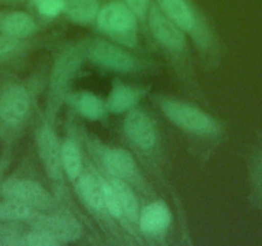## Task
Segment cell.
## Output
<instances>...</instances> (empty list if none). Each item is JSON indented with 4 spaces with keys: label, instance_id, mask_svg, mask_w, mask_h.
<instances>
[{
    "label": "cell",
    "instance_id": "1",
    "mask_svg": "<svg viewBox=\"0 0 262 246\" xmlns=\"http://www.w3.org/2000/svg\"><path fill=\"white\" fill-rule=\"evenodd\" d=\"M135 14L122 3H111L98 13V26L113 40L126 46L137 44V18Z\"/></svg>",
    "mask_w": 262,
    "mask_h": 246
},
{
    "label": "cell",
    "instance_id": "2",
    "mask_svg": "<svg viewBox=\"0 0 262 246\" xmlns=\"http://www.w3.org/2000/svg\"><path fill=\"white\" fill-rule=\"evenodd\" d=\"M160 107L171 122L185 131L200 135L215 134L217 131L215 120L193 105L162 97L160 100Z\"/></svg>",
    "mask_w": 262,
    "mask_h": 246
},
{
    "label": "cell",
    "instance_id": "3",
    "mask_svg": "<svg viewBox=\"0 0 262 246\" xmlns=\"http://www.w3.org/2000/svg\"><path fill=\"white\" fill-rule=\"evenodd\" d=\"M82 64V54L76 49H70L63 53L53 67L49 85V105L53 112L57 109L66 94L69 82L74 79Z\"/></svg>",
    "mask_w": 262,
    "mask_h": 246
},
{
    "label": "cell",
    "instance_id": "4",
    "mask_svg": "<svg viewBox=\"0 0 262 246\" xmlns=\"http://www.w3.org/2000/svg\"><path fill=\"white\" fill-rule=\"evenodd\" d=\"M2 192L8 199L34 208L35 210H49L53 207V198L39 182L31 180H7L2 186Z\"/></svg>",
    "mask_w": 262,
    "mask_h": 246
},
{
    "label": "cell",
    "instance_id": "5",
    "mask_svg": "<svg viewBox=\"0 0 262 246\" xmlns=\"http://www.w3.org/2000/svg\"><path fill=\"white\" fill-rule=\"evenodd\" d=\"M88 54L95 64L117 72H130L137 64L133 55L105 40H95L92 42Z\"/></svg>",
    "mask_w": 262,
    "mask_h": 246
},
{
    "label": "cell",
    "instance_id": "6",
    "mask_svg": "<svg viewBox=\"0 0 262 246\" xmlns=\"http://www.w3.org/2000/svg\"><path fill=\"white\" fill-rule=\"evenodd\" d=\"M30 223L34 230L44 231L62 243L74 242L82 236L81 223L71 215H47L37 213Z\"/></svg>",
    "mask_w": 262,
    "mask_h": 246
},
{
    "label": "cell",
    "instance_id": "7",
    "mask_svg": "<svg viewBox=\"0 0 262 246\" xmlns=\"http://www.w3.org/2000/svg\"><path fill=\"white\" fill-rule=\"evenodd\" d=\"M149 27L156 40L171 52H181L185 46L183 30L156 4L149 8Z\"/></svg>",
    "mask_w": 262,
    "mask_h": 246
},
{
    "label": "cell",
    "instance_id": "8",
    "mask_svg": "<svg viewBox=\"0 0 262 246\" xmlns=\"http://www.w3.org/2000/svg\"><path fill=\"white\" fill-rule=\"evenodd\" d=\"M30 109L29 92L21 85H9L0 94V119L16 126L24 122Z\"/></svg>",
    "mask_w": 262,
    "mask_h": 246
},
{
    "label": "cell",
    "instance_id": "9",
    "mask_svg": "<svg viewBox=\"0 0 262 246\" xmlns=\"http://www.w3.org/2000/svg\"><path fill=\"white\" fill-rule=\"evenodd\" d=\"M37 153L48 176L53 180H62V153L58 137L52 127L44 125L36 135Z\"/></svg>",
    "mask_w": 262,
    "mask_h": 246
},
{
    "label": "cell",
    "instance_id": "10",
    "mask_svg": "<svg viewBox=\"0 0 262 246\" xmlns=\"http://www.w3.org/2000/svg\"><path fill=\"white\" fill-rule=\"evenodd\" d=\"M123 129L128 139L140 149L148 150L155 146L157 140L156 127L152 119L143 110L134 108L128 110L123 120Z\"/></svg>",
    "mask_w": 262,
    "mask_h": 246
},
{
    "label": "cell",
    "instance_id": "11",
    "mask_svg": "<svg viewBox=\"0 0 262 246\" xmlns=\"http://www.w3.org/2000/svg\"><path fill=\"white\" fill-rule=\"evenodd\" d=\"M144 94V90L135 89L122 82L116 81L105 100V108L108 112L115 113V114L128 112L138 104Z\"/></svg>",
    "mask_w": 262,
    "mask_h": 246
},
{
    "label": "cell",
    "instance_id": "12",
    "mask_svg": "<svg viewBox=\"0 0 262 246\" xmlns=\"http://www.w3.org/2000/svg\"><path fill=\"white\" fill-rule=\"evenodd\" d=\"M139 226L143 232L156 235L161 233L171 223V212L165 202H155L143 208L139 214Z\"/></svg>",
    "mask_w": 262,
    "mask_h": 246
},
{
    "label": "cell",
    "instance_id": "13",
    "mask_svg": "<svg viewBox=\"0 0 262 246\" xmlns=\"http://www.w3.org/2000/svg\"><path fill=\"white\" fill-rule=\"evenodd\" d=\"M36 22L25 12H9L0 16V32L6 36L22 39L36 31Z\"/></svg>",
    "mask_w": 262,
    "mask_h": 246
},
{
    "label": "cell",
    "instance_id": "14",
    "mask_svg": "<svg viewBox=\"0 0 262 246\" xmlns=\"http://www.w3.org/2000/svg\"><path fill=\"white\" fill-rule=\"evenodd\" d=\"M157 6L181 30L188 32L194 31L195 17L186 0H157Z\"/></svg>",
    "mask_w": 262,
    "mask_h": 246
},
{
    "label": "cell",
    "instance_id": "15",
    "mask_svg": "<svg viewBox=\"0 0 262 246\" xmlns=\"http://www.w3.org/2000/svg\"><path fill=\"white\" fill-rule=\"evenodd\" d=\"M105 168L115 177L121 180L131 178L137 172V163L128 152L123 149H110L103 157Z\"/></svg>",
    "mask_w": 262,
    "mask_h": 246
},
{
    "label": "cell",
    "instance_id": "16",
    "mask_svg": "<svg viewBox=\"0 0 262 246\" xmlns=\"http://www.w3.org/2000/svg\"><path fill=\"white\" fill-rule=\"evenodd\" d=\"M69 102L76 108V110L82 117L88 118V119H100L107 112L105 103L92 92H75V94L70 95Z\"/></svg>",
    "mask_w": 262,
    "mask_h": 246
},
{
    "label": "cell",
    "instance_id": "17",
    "mask_svg": "<svg viewBox=\"0 0 262 246\" xmlns=\"http://www.w3.org/2000/svg\"><path fill=\"white\" fill-rule=\"evenodd\" d=\"M77 191L90 208L97 210L104 208L102 178L95 177L92 173L80 175L79 181H77Z\"/></svg>",
    "mask_w": 262,
    "mask_h": 246
},
{
    "label": "cell",
    "instance_id": "18",
    "mask_svg": "<svg viewBox=\"0 0 262 246\" xmlns=\"http://www.w3.org/2000/svg\"><path fill=\"white\" fill-rule=\"evenodd\" d=\"M63 13L75 23L86 24L99 13L98 0H63Z\"/></svg>",
    "mask_w": 262,
    "mask_h": 246
},
{
    "label": "cell",
    "instance_id": "19",
    "mask_svg": "<svg viewBox=\"0 0 262 246\" xmlns=\"http://www.w3.org/2000/svg\"><path fill=\"white\" fill-rule=\"evenodd\" d=\"M111 185L115 189L123 215L131 220L139 219V203H138V199L133 189L125 182V180H121V178L117 177L111 181Z\"/></svg>",
    "mask_w": 262,
    "mask_h": 246
},
{
    "label": "cell",
    "instance_id": "20",
    "mask_svg": "<svg viewBox=\"0 0 262 246\" xmlns=\"http://www.w3.org/2000/svg\"><path fill=\"white\" fill-rule=\"evenodd\" d=\"M37 213L39 210L17 200L6 198V200L0 202V222H30Z\"/></svg>",
    "mask_w": 262,
    "mask_h": 246
},
{
    "label": "cell",
    "instance_id": "21",
    "mask_svg": "<svg viewBox=\"0 0 262 246\" xmlns=\"http://www.w3.org/2000/svg\"><path fill=\"white\" fill-rule=\"evenodd\" d=\"M62 153V165L66 175L71 180H76L82 172V158L79 146L72 140H67L60 147Z\"/></svg>",
    "mask_w": 262,
    "mask_h": 246
},
{
    "label": "cell",
    "instance_id": "22",
    "mask_svg": "<svg viewBox=\"0 0 262 246\" xmlns=\"http://www.w3.org/2000/svg\"><path fill=\"white\" fill-rule=\"evenodd\" d=\"M22 242L26 246H59L63 245L59 240L49 233L32 228L30 232L22 233Z\"/></svg>",
    "mask_w": 262,
    "mask_h": 246
},
{
    "label": "cell",
    "instance_id": "23",
    "mask_svg": "<svg viewBox=\"0 0 262 246\" xmlns=\"http://www.w3.org/2000/svg\"><path fill=\"white\" fill-rule=\"evenodd\" d=\"M103 185V200H104V208L108 210L111 215H113L115 218H121L123 217L122 209H121L120 202L117 199V195H116L115 189L111 185V182L102 180Z\"/></svg>",
    "mask_w": 262,
    "mask_h": 246
},
{
    "label": "cell",
    "instance_id": "24",
    "mask_svg": "<svg viewBox=\"0 0 262 246\" xmlns=\"http://www.w3.org/2000/svg\"><path fill=\"white\" fill-rule=\"evenodd\" d=\"M40 14L55 17L63 12V0H31Z\"/></svg>",
    "mask_w": 262,
    "mask_h": 246
},
{
    "label": "cell",
    "instance_id": "25",
    "mask_svg": "<svg viewBox=\"0 0 262 246\" xmlns=\"http://www.w3.org/2000/svg\"><path fill=\"white\" fill-rule=\"evenodd\" d=\"M125 3L135 16L142 17V18L147 16L150 8L149 0H125Z\"/></svg>",
    "mask_w": 262,
    "mask_h": 246
},
{
    "label": "cell",
    "instance_id": "26",
    "mask_svg": "<svg viewBox=\"0 0 262 246\" xmlns=\"http://www.w3.org/2000/svg\"><path fill=\"white\" fill-rule=\"evenodd\" d=\"M19 46V41L16 37L11 36H0V58L6 57V55L13 53L17 47Z\"/></svg>",
    "mask_w": 262,
    "mask_h": 246
},
{
    "label": "cell",
    "instance_id": "27",
    "mask_svg": "<svg viewBox=\"0 0 262 246\" xmlns=\"http://www.w3.org/2000/svg\"><path fill=\"white\" fill-rule=\"evenodd\" d=\"M257 186H258L259 196L262 200V154L258 160V168H257Z\"/></svg>",
    "mask_w": 262,
    "mask_h": 246
},
{
    "label": "cell",
    "instance_id": "28",
    "mask_svg": "<svg viewBox=\"0 0 262 246\" xmlns=\"http://www.w3.org/2000/svg\"><path fill=\"white\" fill-rule=\"evenodd\" d=\"M0 173H2V168H0Z\"/></svg>",
    "mask_w": 262,
    "mask_h": 246
}]
</instances>
